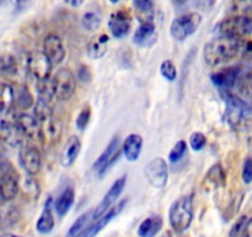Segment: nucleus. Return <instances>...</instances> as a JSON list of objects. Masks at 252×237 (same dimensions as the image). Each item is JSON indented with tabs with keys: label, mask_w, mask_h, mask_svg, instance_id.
Returning a JSON list of instances; mask_svg holds the SVG:
<instances>
[{
	"label": "nucleus",
	"mask_w": 252,
	"mask_h": 237,
	"mask_svg": "<svg viewBox=\"0 0 252 237\" xmlns=\"http://www.w3.org/2000/svg\"><path fill=\"white\" fill-rule=\"evenodd\" d=\"M252 56V41L221 36L207 43L203 57L208 66L218 67L226 62Z\"/></svg>",
	"instance_id": "obj_1"
},
{
	"label": "nucleus",
	"mask_w": 252,
	"mask_h": 237,
	"mask_svg": "<svg viewBox=\"0 0 252 237\" xmlns=\"http://www.w3.org/2000/svg\"><path fill=\"white\" fill-rule=\"evenodd\" d=\"M168 219L174 231L178 234L186 231L193 220L192 195H184L177 199L169 207Z\"/></svg>",
	"instance_id": "obj_2"
},
{
	"label": "nucleus",
	"mask_w": 252,
	"mask_h": 237,
	"mask_svg": "<svg viewBox=\"0 0 252 237\" xmlns=\"http://www.w3.org/2000/svg\"><path fill=\"white\" fill-rule=\"evenodd\" d=\"M218 30L226 37L245 38L252 33V18L249 15H235L226 18L218 25Z\"/></svg>",
	"instance_id": "obj_3"
},
{
	"label": "nucleus",
	"mask_w": 252,
	"mask_h": 237,
	"mask_svg": "<svg viewBox=\"0 0 252 237\" xmlns=\"http://www.w3.org/2000/svg\"><path fill=\"white\" fill-rule=\"evenodd\" d=\"M202 24V16L198 13H189L174 19L169 28V32L174 40L182 41L187 40L189 36L197 32Z\"/></svg>",
	"instance_id": "obj_4"
},
{
	"label": "nucleus",
	"mask_w": 252,
	"mask_h": 237,
	"mask_svg": "<svg viewBox=\"0 0 252 237\" xmlns=\"http://www.w3.org/2000/svg\"><path fill=\"white\" fill-rule=\"evenodd\" d=\"M55 96L60 101H67L73 96L76 91L77 81L74 74L69 69L61 68L53 77Z\"/></svg>",
	"instance_id": "obj_5"
},
{
	"label": "nucleus",
	"mask_w": 252,
	"mask_h": 237,
	"mask_svg": "<svg viewBox=\"0 0 252 237\" xmlns=\"http://www.w3.org/2000/svg\"><path fill=\"white\" fill-rule=\"evenodd\" d=\"M120 140H119L118 137H114V139L109 142L108 146L105 147V149L101 152L100 156L95 159L93 166H92L94 173L98 177H103L104 174L110 169V167L114 166V163L118 161L119 156H120Z\"/></svg>",
	"instance_id": "obj_6"
},
{
	"label": "nucleus",
	"mask_w": 252,
	"mask_h": 237,
	"mask_svg": "<svg viewBox=\"0 0 252 237\" xmlns=\"http://www.w3.org/2000/svg\"><path fill=\"white\" fill-rule=\"evenodd\" d=\"M9 111H4L0 118V136L3 139L4 144L11 147H23L24 146V134L19 129L16 124L15 116L6 115Z\"/></svg>",
	"instance_id": "obj_7"
},
{
	"label": "nucleus",
	"mask_w": 252,
	"mask_h": 237,
	"mask_svg": "<svg viewBox=\"0 0 252 237\" xmlns=\"http://www.w3.org/2000/svg\"><path fill=\"white\" fill-rule=\"evenodd\" d=\"M144 173L146 179L154 188L162 189L166 187L167 180H168V166L163 158L157 157L149 162L145 167Z\"/></svg>",
	"instance_id": "obj_8"
},
{
	"label": "nucleus",
	"mask_w": 252,
	"mask_h": 237,
	"mask_svg": "<svg viewBox=\"0 0 252 237\" xmlns=\"http://www.w3.org/2000/svg\"><path fill=\"white\" fill-rule=\"evenodd\" d=\"M52 66V62L48 59V57L42 51L31 53L28 59H26V68L36 81L50 78Z\"/></svg>",
	"instance_id": "obj_9"
},
{
	"label": "nucleus",
	"mask_w": 252,
	"mask_h": 237,
	"mask_svg": "<svg viewBox=\"0 0 252 237\" xmlns=\"http://www.w3.org/2000/svg\"><path fill=\"white\" fill-rule=\"evenodd\" d=\"M41 127V139L43 144L55 145L62 136V122L53 114L38 118Z\"/></svg>",
	"instance_id": "obj_10"
},
{
	"label": "nucleus",
	"mask_w": 252,
	"mask_h": 237,
	"mask_svg": "<svg viewBox=\"0 0 252 237\" xmlns=\"http://www.w3.org/2000/svg\"><path fill=\"white\" fill-rule=\"evenodd\" d=\"M131 25L132 18L127 9H119L114 11L109 18V30L115 38H121L127 35L131 30Z\"/></svg>",
	"instance_id": "obj_11"
},
{
	"label": "nucleus",
	"mask_w": 252,
	"mask_h": 237,
	"mask_svg": "<svg viewBox=\"0 0 252 237\" xmlns=\"http://www.w3.org/2000/svg\"><path fill=\"white\" fill-rule=\"evenodd\" d=\"M19 158H20L21 167L25 169L29 176H36L40 172L42 166V157L37 147L24 145L23 147H20Z\"/></svg>",
	"instance_id": "obj_12"
},
{
	"label": "nucleus",
	"mask_w": 252,
	"mask_h": 237,
	"mask_svg": "<svg viewBox=\"0 0 252 237\" xmlns=\"http://www.w3.org/2000/svg\"><path fill=\"white\" fill-rule=\"evenodd\" d=\"M42 52L48 57L52 64L62 63L66 57V48L62 40L56 33H48L42 42Z\"/></svg>",
	"instance_id": "obj_13"
},
{
	"label": "nucleus",
	"mask_w": 252,
	"mask_h": 237,
	"mask_svg": "<svg viewBox=\"0 0 252 237\" xmlns=\"http://www.w3.org/2000/svg\"><path fill=\"white\" fill-rule=\"evenodd\" d=\"M126 203H127V200H121V202L119 203V204H116L115 207H111L110 209L106 210L103 215H100L98 219L94 220L93 222L89 224V226L87 227L86 231L83 232L82 237H94L95 235H98L99 232H100L101 230L114 219V217H116L121 211H123Z\"/></svg>",
	"instance_id": "obj_14"
},
{
	"label": "nucleus",
	"mask_w": 252,
	"mask_h": 237,
	"mask_svg": "<svg viewBox=\"0 0 252 237\" xmlns=\"http://www.w3.org/2000/svg\"><path fill=\"white\" fill-rule=\"evenodd\" d=\"M126 185V177H120L119 179H116L115 182L113 183L110 188H109L108 193L104 195L103 200L99 203L98 207L93 210V221L94 220L98 219L100 215H103L104 212L106 211L108 209H110L111 205L118 200V198L120 197L121 193L124 192V188Z\"/></svg>",
	"instance_id": "obj_15"
},
{
	"label": "nucleus",
	"mask_w": 252,
	"mask_h": 237,
	"mask_svg": "<svg viewBox=\"0 0 252 237\" xmlns=\"http://www.w3.org/2000/svg\"><path fill=\"white\" fill-rule=\"evenodd\" d=\"M212 82L215 87L222 90H230L237 84L241 78V68L240 67H226L219 69L212 74Z\"/></svg>",
	"instance_id": "obj_16"
},
{
	"label": "nucleus",
	"mask_w": 252,
	"mask_h": 237,
	"mask_svg": "<svg viewBox=\"0 0 252 237\" xmlns=\"http://www.w3.org/2000/svg\"><path fill=\"white\" fill-rule=\"evenodd\" d=\"M157 32L156 26L151 19H145L140 21L139 28L134 33V43L140 47H151L156 43Z\"/></svg>",
	"instance_id": "obj_17"
},
{
	"label": "nucleus",
	"mask_w": 252,
	"mask_h": 237,
	"mask_svg": "<svg viewBox=\"0 0 252 237\" xmlns=\"http://www.w3.org/2000/svg\"><path fill=\"white\" fill-rule=\"evenodd\" d=\"M15 120L24 136L29 137L32 141L42 142L40 122L35 116L29 115V114H19V115H15Z\"/></svg>",
	"instance_id": "obj_18"
},
{
	"label": "nucleus",
	"mask_w": 252,
	"mask_h": 237,
	"mask_svg": "<svg viewBox=\"0 0 252 237\" xmlns=\"http://www.w3.org/2000/svg\"><path fill=\"white\" fill-rule=\"evenodd\" d=\"M226 184V173L220 163L213 164L207 172L203 179V187L205 190H217L219 188H224Z\"/></svg>",
	"instance_id": "obj_19"
},
{
	"label": "nucleus",
	"mask_w": 252,
	"mask_h": 237,
	"mask_svg": "<svg viewBox=\"0 0 252 237\" xmlns=\"http://www.w3.org/2000/svg\"><path fill=\"white\" fill-rule=\"evenodd\" d=\"M19 189H20V185H19V179L15 174L11 172H5L0 177V199L4 202L13 200L18 195Z\"/></svg>",
	"instance_id": "obj_20"
},
{
	"label": "nucleus",
	"mask_w": 252,
	"mask_h": 237,
	"mask_svg": "<svg viewBox=\"0 0 252 237\" xmlns=\"http://www.w3.org/2000/svg\"><path fill=\"white\" fill-rule=\"evenodd\" d=\"M142 145H144V140H142V137L140 135H129L125 139V141H124L123 146H121V149H123L125 158L130 162L137 161L140 154H141Z\"/></svg>",
	"instance_id": "obj_21"
},
{
	"label": "nucleus",
	"mask_w": 252,
	"mask_h": 237,
	"mask_svg": "<svg viewBox=\"0 0 252 237\" xmlns=\"http://www.w3.org/2000/svg\"><path fill=\"white\" fill-rule=\"evenodd\" d=\"M82 144L81 140L77 136H71L68 141L66 142L64 147H63L62 154H61V163L63 167H71L72 164L76 162L77 157H78L79 152H81Z\"/></svg>",
	"instance_id": "obj_22"
},
{
	"label": "nucleus",
	"mask_w": 252,
	"mask_h": 237,
	"mask_svg": "<svg viewBox=\"0 0 252 237\" xmlns=\"http://www.w3.org/2000/svg\"><path fill=\"white\" fill-rule=\"evenodd\" d=\"M109 36L105 33H100L94 36L87 45V55L91 59H100L108 51Z\"/></svg>",
	"instance_id": "obj_23"
},
{
	"label": "nucleus",
	"mask_w": 252,
	"mask_h": 237,
	"mask_svg": "<svg viewBox=\"0 0 252 237\" xmlns=\"http://www.w3.org/2000/svg\"><path fill=\"white\" fill-rule=\"evenodd\" d=\"M74 198H76V194H74V189L72 187H67L62 190L53 205L58 216L63 217L69 211L74 203Z\"/></svg>",
	"instance_id": "obj_24"
},
{
	"label": "nucleus",
	"mask_w": 252,
	"mask_h": 237,
	"mask_svg": "<svg viewBox=\"0 0 252 237\" xmlns=\"http://www.w3.org/2000/svg\"><path fill=\"white\" fill-rule=\"evenodd\" d=\"M162 225H163V221H162L161 216H158V215L150 216L140 224L137 235L140 237H155L161 231Z\"/></svg>",
	"instance_id": "obj_25"
},
{
	"label": "nucleus",
	"mask_w": 252,
	"mask_h": 237,
	"mask_svg": "<svg viewBox=\"0 0 252 237\" xmlns=\"http://www.w3.org/2000/svg\"><path fill=\"white\" fill-rule=\"evenodd\" d=\"M51 202H52L51 199L46 202L45 207H43L42 212H41L40 217L36 222V230L42 235L50 234L55 227V217H53L52 209H51Z\"/></svg>",
	"instance_id": "obj_26"
},
{
	"label": "nucleus",
	"mask_w": 252,
	"mask_h": 237,
	"mask_svg": "<svg viewBox=\"0 0 252 237\" xmlns=\"http://www.w3.org/2000/svg\"><path fill=\"white\" fill-rule=\"evenodd\" d=\"M20 71V63L16 56L4 53L0 56V74L4 77H14Z\"/></svg>",
	"instance_id": "obj_27"
},
{
	"label": "nucleus",
	"mask_w": 252,
	"mask_h": 237,
	"mask_svg": "<svg viewBox=\"0 0 252 237\" xmlns=\"http://www.w3.org/2000/svg\"><path fill=\"white\" fill-rule=\"evenodd\" d=\"M92 221H93V210H89V211L84 212L81 216L77 217V220L69 227L68 232L64 237H82L83 232L86 231V229Z\"/></svg>",
	"instance_id": "obj_28"
},
{
	"label": "nucleus",
	"mask_w": 252,
	"mask_h": 237,
	"mask_svg": "<svg viewBox=\"0 0 252 237\" xmlns=\"http://www.w3.org/2000/svg\"><path fill=\"white\" fill-rule=\"evenodd\" d=\"M15 93L14 88L8 83L0 82V113L10 111L14 106Z\"/></svg>",
	"instance_id": "obj_29"
},
{
	"label": "nucleus",
	"mask_w": 252,
	"mask_h": 237,
	"mask_svg": "<svg viewBox=\"0 0 252 237\" xmlns=\"http://www.w3.org/2000/svg\"><path fill=\"white\" fill-rule=\"evenodd\" d=\"M36 89H37L38 99L47 103H52V99L55 96V84H53V78L41 79L36 81Z\"/></svg>",
	"instance_id": "obj_30"
},
{
	"label": "nucleus",
	"mask_w": 252,
	"mask_h": 237,
	"mask_svg": "<svg viewBox=\"0 0 252 237\" xmlns=\"http://www.w3.org/2000/svg\"><path fill=\"white\" fill-rule=\"evenodd\" d=\"M14 93H15L14 105H16L18 108L26 110V109H30L31 106L35 105V103H33V96L30 93L28 87H19L18 89H14Z\"/></svg>",
	"instance_id": "obj_31"
},
{
	"label": "nucleus",
	"mask_w": 252,
	"mask_h": 237,
	"mask_svg": "<svg viewBox=\"0 0 252 237\" xmlns=\"http://www.w3.org/2000/svg\"><path fill=\"white\" fill-rule=\"evenodd\" d=\"M236 86L242 98L252 101V72L241 76Z\"/></svg>",
	"instance_id": "obj_32"
},
{
	"label": "nucleus",
	"mask_w": 252,
	"mask_h": 237,
	"mask_svg": "<svg viewBox=\"0 0 252 237\" xmlns=\"http://www.w3.org/2000/svg\"><path fill=\"white\" fill-rule=\"evenodd\" d=\"M100 18L95 13H87L82 16V28L87 31H94L100 26Z\"/></svg>",
	"instance_id": "obj_33"
},
{
	"label": "nucleus",
	"mask_w": 252,
	"mask_h": 237,
	"mask_svg": "<svg viewBox=\"0 0 252 237\" xmlns=\"http://www.w3.org/2000/svg\"><path fill=\"white\" fill-rule=\"evenodd\" d=\"M187 151V142L184 140H181V141L177 142L173 146V148L171 149L168 154V159L171 163H176V162L181 161L183 158L184 153Z\"/></svg>",
	"instance_id": "obj_34"
},
{
	"label": "nucleus",
	"mask_w": 252,
	"mask_h": 237,
	"mask_svg": "<svg viewBox=\"0 0 252 237\" xmlns=\"http://www.w3.org/2000/svg\"><path fill=\"white\" fill-rule=\"evenodd\" d=\"M159 71H161L162 77L164 79H167L168 82L176 81L177 78V68L174 66V63L169 59H166L161 63V67H159Z\"/></svg>",
	"instance_id": "obj_35"
},
{
	"label": "nucleus",
	"mask_w": 252,
	"mask_h": 237,
	"mask_svg": "<svg viewBox=\"0 0 252 237\" xmlns=\"http://www.w3.org/2000/svg\"><path fill=\"white\" fill-rule=\"evenodd\" d=\"M91 116H92V110H91V106L87 105L79 111L78 116L76 118V127L81 131H83L84 129L87 127V125L89 124V120H91Z\"/></svg>",
	"instance_id": "obj_36"
},
{
	"label": "nucleus",
	"mask_w": 252,
	"mask_h": 237,
	"mask_svg": "<svg viewBox=\"0 0 252 237\" xmlns=\"http://www.w3.org/2000/svg\"><path fill=\"white\" fill-rule=\"evenodd\" d=\"M189 145L194 151H202L207 145V137L202 132H193L189 137Z\"/></svg>",
	"instance_id": "obj_37"
},
{
	"label": "nucleus",
	"mask_w": 252,
	"mask_h": 237,
	"mask_svg": "<svg viewBox=\"0 0 252 237\" xmlns=\"http://www.w3.org/2000/svg\"><path fill=\"white\" fill-rule=\"evenodd\" d=\"M232 9L239 15L252 13V0H232Z\"/></svg>",
	"instance_id": "obj_38"
},
{
	"label": "nucleus",
	"mask_w": 252,
	"mask_h": 237,
	"mask_svg": "<svg viewBox=\"0 0 252 237\" xmlns=\"http://www.w3.org/2000/svg\"><path fill=\"white\" fill-rule=\"evenodd\" d=\"M241 178L242 180H244L245 184H250V183H252V158L251 157L245 158L244 164H242Z\"/></svg>",
	"instance_id": "obj_39"
},
{
	"label": "nucleus",
	"mask_w": 252,
	"mask_h": 237,
	"mask_svg": "<svg viewBox=\"0 0 252 237\" xmlns=\"http://www.w3.org/2000/svg\"><path fill=\"white\" fill-rule=\"evenodd\" d=\"M134 6L139 13L151 14L154 10V1L152 0H134Z\"/></svg>",
	"instance_id": "obj_40"
},
{
	"label": "nucleus",
	"mask_w": 252,
	"mask_h": 237,
	"mask_svg": "<svg viewBox=\"0 0 252 237\" xmlns=\"http://www.w3.org/2000/svg\"><path fill=\"white\" fill-rule=\"evenodd\" d=\"M247 217L249 216H241L236 222L234 224V226L230 230V237H242V232H244L245 225H246Z\"/></svg>",
	"instance_id": "obj_41"
},
{
	"label": "nucleus",
	"mask_w": 252,
	"mask_h": 237,
	"mask_svg": "<svg viewBox=\"0 0 252 237\" xmlns=\"http://www.w3.org/2000/svg\"><path fill=\"white\" fill-rule=\"evenodd\" d=\"M24 189H25V192H28L30 195H33V197H35L36 194H38L37 184H36L35 180L31 179L30 177H28V179H25V182H24Z\"/></svg>",
	"instance_id": "obj_42"
},
{
	"label": "nucleus",
	"mask_w": 252,
	"mask_h": 237,
	"mask_svg": "<svg viewBox=\"0 0 252 237\" xmlns=\"http://www.w3.org/2000/svg\"><path fill=\"white\" fill-rule=\"evenodd\" d=\"M77 78H78L81 82H83V83H87V82L91 81L92 74H91V71H89L88 67L87 66L79 67L78 73H77Z\"/></svg>",
	"instance_id": "obj_43"
},
{
	"label": "nucleus",
	"mask_w": 252,
	"mask_h": 237,
	"mask_svg": "<svg viewBox=\"0 0 252 237\" xmlns=\"http://www.w3.org/2000/svg\"><path fill=\"white\" fill-rule=\"evenodd\" d=\"M30 3L31 0H11V4L16 11H23Z\"/></svg>",
	"instance_id": "obj_44"
},
{
	"label": "nucleus",
	"mask_w": 252,
	"mask_h": 237,
	"mask_svg": "<svg viewBox=\"0 0 252 237\" xmlns=\"http://www.w3.org/2000/svg\"><path fill=\"white\" fill-rule=\"evenodd\" d=\"M242 237H252V216L247 217L246 225H245L244 232H242Z\"/></svg>",
	"instance_id": "obj_45"
},
{
	"label": "nucleus",
	"mask_w": 252,
	"mask_h": 237,
	"mask_svg": "<svg viewBox=\"0 0 252 237\" xmlns=\"http://www.w3.org/2000/svg\"><path fill=\"white\" fill-rule=\"evenodd\" d=\"M63 1L68 4V5L73 6V8H79L84 3V0H63Z\"/></svg>",
	"instance_id": "obj_46"
},
{
	"label": "nucleus",
	"mask_w": 252,
	"mask_h": 237,
	"mask_svg": "<svg viewBox=\"0 0 252 237\" xmlns=\"http://www.w3.org/2000/svg\"><path fill=\"white\" fill-rule=\"evenodd\" d=\"M171 1H172V4H173V5L178 6V5H183L187 0H171Z\"/></svg>",
	"instance_id": "obj_47"
},
{
	"label": "nucleus",
	"mask_w": 252,
	"mask_h": 237,
	"mask_svg": "<svg viewBox=\"0 0 252 237\" xmlns=\"http://www.w3.org/2000/svg\"><path fill=\"white\" fill-rule=\"evenodd\" d=\"M0 237H21V236H18V235H14V234H3V235H0Z\"/></svg>",
	"instance_id": "obj_48"
},
{
	"label": "nucleus",
	"mask_w": 252,
	"mask_h": 237,
	"mask_svg": "<svg viewBox=\"0 0 252 237\" xmlns=\"http://www.w3.org/2000/svg\"><path fill=\"white\" fill-rule=\"evenodd\" d=\"M4 145H5V144H4V141H3V139H1V136H0V152H1L4 149Z\"/></svg>",
	"instance_id": "obj_49"
},
{
	"label": "nucleus",
	"mask_w": 252,
	"mask_h": 237,
	"mask_svg": "<svg viewBox=\"0 0 252 237\" xmlns=\"http://www.w3.org/2000/svg\"><path fill=\"white\" fill-rule=\"evenodd\" d=\"M109 1H110L111 4H116V3H119V0H109Z\"/></svg>",
	"instance_id": "obj_50"
},
{
	"label": "nucleus",
	"mask_w": 252,
	"mask_h": 237,
	"mask_svg": "<svg viewBox=\"0 0 252 237\" xmlns=\"http://www.w3.org/2000/svg\"><path fill=\"white\" fill-rule=\"evenodd\" d=\"M162 237H171V234H169V232H167V234H164Z\"/></svg>",
	"instance_id": "obj_51"
}]
</instances>
